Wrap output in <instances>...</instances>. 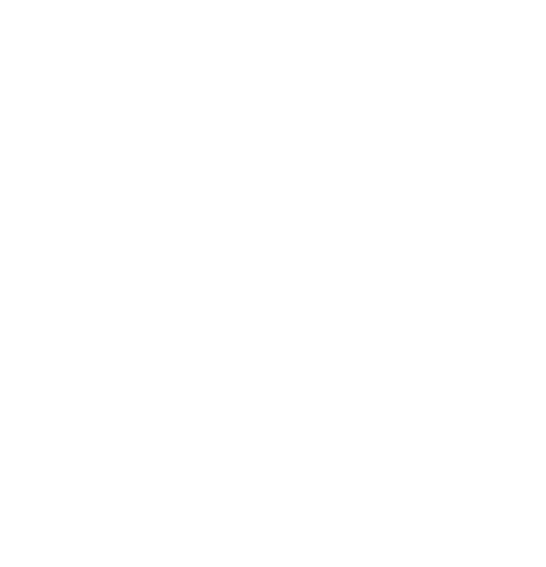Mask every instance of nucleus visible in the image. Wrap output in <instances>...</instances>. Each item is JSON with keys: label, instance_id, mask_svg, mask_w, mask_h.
Masks as SVG:
<instances>
[]
</instances>
